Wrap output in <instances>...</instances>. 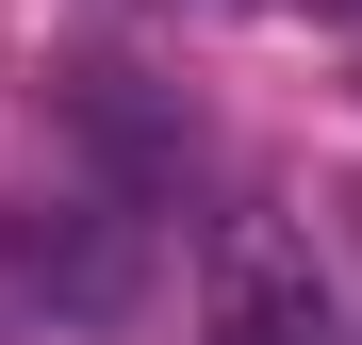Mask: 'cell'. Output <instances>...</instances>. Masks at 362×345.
Returning a JSON list of instances; mask_svg holds the SVG:
<instances>
[{"mask_svg": "<svg viewBox=\"0 0 362 345\" xmlns=\"http://www.w3.org/2000/svg\"><path fill=\"white\" fill-rule=\"evenodd\" d=\"M198 345H362V329H346V296L313 279V247H296V230H214Z\"/></svg>", "mask_w": 362, "mask_h": 345, "instance_id": "1", "label": "cell"}]
</instances>
